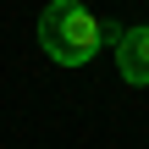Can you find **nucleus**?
<instances>
[{
	"mask_svg": "<svg viewBox=\"0 0 149 149\" xmlns=\"http://www.w3.org/2000/svg\"><path fill=\"white\" fill-rule=\"evenodd\" d=\"M39 44H44V55L55 66H88L111 44V28L83 0H50L39 11Z\"/></svg>",
	"mask_w": 149,
	"mask_h": 149,
	"instance_id": "1",
	"label": "nucleus"
},
{
	"mask_svg": "<svg viewBox=\"0 0 149 149\" xmlns=\"http://www.w3.org/2000/svg\"><path fill=\"white\" fill-rule=\"evenodd\" d=\"M111 44H116V72L127 83H149V28H122L111 33Z\"/></svg>",
	"mask_w": 149,
	"mask_h": 149,
	"instance_id": "2",
	"label": "nucleus"
}]
</instances>
